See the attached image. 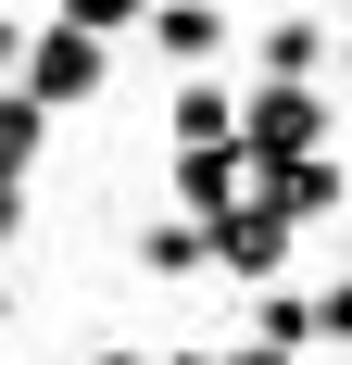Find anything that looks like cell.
I'll list each match as a JSON object with an SVG mask.
<instances>
[{
	"label": "cell",
	"mask_w": 352,
	"mask_h": 365,
	"mask_svg": "<svg viewBox=\"0 0 352 365\" xmlns=\"http://www.w3.org/2000/svg\"><path fill=\"white\" fill-rule=\"evenodd\" d=\"M26 38H38L26 13H0V88H13V76H26Z\"/></svg>",
	"instance_id": "12"
},
{
	"label": "cell",
	"mask_w": 352,
	"mask_h": 365,
	"mask_svg": "<svg viewBox=\"0 0 352 365\" xmlns=\"http://www.w3.org/2000/svg\"><path fill=\"white\" fill-rule=\"evenodd\" d=\"M38 139H51V113H38L26 88H0V189H26V177H38Z\"/></svg>",
	"instance_id": "8"
},
{
	"label": "cell",
	"mask_w": 352,
	"mask_h": 365,
	"mask_svg": "<svg viewBox=\"0 0 352 365\" xmlns=\"http://www.w3.org/2000/svg\"><path fill=\"white\" fill-rule=\"evenodd\" d=\"M327 63H340V26L327 13H264L252 26V88H315Z\"/></svg>",
	"instance_id": "3"
},
{
	"label": "cell",
	"mask_w": 352,
	"mask_h": 365,
	"mask_svg": "<svg viewBox=\"0 0 352 365\" xmlns=\"http://www.w3.org/2000/svg\"><path fill=\"white\" fill-rule=\"evenodd\" d=\"M176 202H189V227L252 215V164H239V151H176Z\"/></svg>",
	"instance_id": "5"
},
{
	"label": "cell",
	"mask_w": 352,
	"mask_h": 365,
	"mask_svg": "<svg viewBox=\"0 0 352 365\" xmlns=\"http://www.w3.org/2000/svg\"><path fill=\"white\" fill-rule=\"evenodd\" d=\"M13 227H26V189H0V252H13Z\"/></svg>",
	"instance_id": "13"
},
{
	"label": "cell",
	"mask_w": 352,
	"mask_h": 365,
	"mask_svg": "<svg viewBox=\"0 0 352 365\" xmlns=\"http://www.w3.org/2000/svg\"><path fill=\"white\" fill-rule=\"evenodd\" d=\"M302 315H315V340H352V290H340V277H327V290L302 302Z\"/></svg>",
	"instance_id": "11"
},
{
	"label": "cell",
	"mask_w": 352,
	"mask_h": 365,
	"mask_svg": "<svg viewBox=\"0 0 352 365\" xmlns=\"http://www.w3.org/2000/svg\"><path fill=\"white\" fill-rule=\"evenodd\" d=\"M277 264H289V227H277V215L202 227V277H252V290H277Z\"/></svg>",
	"instance_id": "4"
},
{
	"label": "cell",
	"mask_w": 352,
	"mask_h": 365,
	"mask_svg": "<svg viewBox=\"0 0 352 365\" xmlns=\"http://www.w3.org/2000/svg\"><path fill=\"white\" fill-rule=\"evenodd\" d=\"M101 63H113V38H88V26H63V13H38V38H26V88L38 113H76L88 88H101Z\"/></svg>",
	"instance_id": "2"
},
{
	"label": "cell",
	"mask_w": 352,
	"mask_h": 365,
	"mask_svg": "<svg viewBox=\"0 0 352 365\" xmlns=\"http://www.w3.org/2000/svg\"><path fill=\"white\" fill-rule=\"evenodd\" d=\"M139 264L151 277H202V227L176 215V227H139Z\"/></svg>",
	"instance_id": "10"
},
{
	"label": "cell",
	"mask_w": 352,
	"mask_h": 365,
	"mask_svg": "<svg viewBox=\"0 0 352 365\" xmlns=\"http://www.w3.org/2000/svg\"><path fill=\"white\" fill-rule=\"evenodd\" d=\"M139 26H151V51H164V63H189V76H202L214 51L239 38V26H227V13H214V0H164V13H139Z\"/></svg>",
	"instance_id": "7"
},
{
	"label": "cell",
	"mask_w": 352,
	"mask_h": 365,
	"mask_svg": "<svg viewBox=\"0 0 352 365\" xmlns=\"http://www.w3.org/2000/svg\"><path fill=\"white\" fill-rule=\"evenodd\" d=\"M340 290H352V227H340Z\"/></svg>",
	"instance_id": "16"
},
{
	"label": "cell",
	"mask_w": 352,
	"mask_h": 365,
	"mask_svg": "<svg viewBox=\"0 0 352 365\" xmlns=\"http://www.w3.org/2000/svg\"><path fill=\"white\" fill-rule=\"evenodd\" d=\"M164 365H214V353H164Z\"/></svg>",
	"instance_id": "17"
},
{
	"label": "cell",
	"mask_w": 352,
	"mask_h": 365,
	"mask_svg": "<svg viewBox=\"0 0 352 365\" xmlns=\"http://www.w3.org/2000/svg\"><path fill=\"white\" fill-rule=\"evenodd\" d=\"M101 365H139V353H101Z\"/></svg>",
	"instance_id": "18"
},
{
	"label": "cell",
	"mask_w": 352,
	"mask_h": 365,
	"mask_svg": "<svg viewBox=\"0 0 352 365\" xmlns=\"http://www.w3.org/2000/svg\"><path fill=\"white\" fill-rule=\"evenodd\" d=\"M302 340H315V315H302V290H252V353H302Z\"/></svg>",
	"instance_id": "9"
},
{
	"label": "cell",
	"mask_w": 352,
	"mask_h": 365,
	"mask_svg": "<svg viewBox=\"0 0 352 365\" xmlns=\"http://www.w3.org/2000/svg\"><path fill=\"white\" fill-rule=\"evenodd\" d=\"M164 126H176V151H239V88L227 76H189Z\"/></svg>",
	"instance_id": "6"
},
{
	"label": "cell",
	"mask_w": 352,
	"mask_h": 365,
	"mask_svg": "<svg viewBox=\"0 0 352 365\" xmlns=\"http://www.w3.org/2000/svg\"><path fill=\"white\" fill-rule=\"evenodd\" d=\"M327 26H340V76H352V0H340V13H327Z\"/></svg>",
	"instance_id": "14"
},
{
	"label": "cell",
	"mask_w": 352,
	"mask_h": 365,
	"mask_svg": "<svg viewBox=\"0 0 352 365\" xmlns=\"http://www.w3.org/2000/svg\"><path fill=\"white\" fill-rule=\"evenodd\" d=\"M239 164H327V88H239Z\"/></svg>",
	"instance_id": "1"
},
{
	"label": "cell",
	"mask_w": 352,
	"mask_h": 365,
	"mask_svg": "<svg viewBox=\"0 0 352 365\" xmlns=\"http://www.w3.org/2000/svg\"><path fill=\"white\" fill-rule=\"evenodd\" d=\"M214 365H277V353H252V340H239V353H214Z\"/></svg>",
	"instance_id": "15"
}]
</instances>
